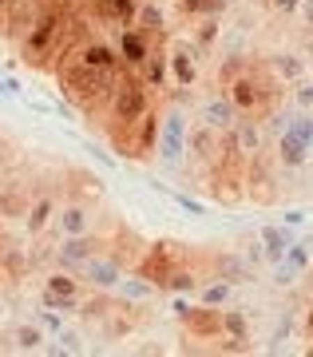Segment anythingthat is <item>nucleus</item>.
Here are the masks:
<instances>
[{
	"instance_id": "obj_27",
	"label": "nucleus",
	"mask_w": 313,
	"mask_h": 357,
	"mask_svg": "<svg viewBox=\"0 0 313 357\" xmlns=\"http://www.w3.org/2000/svg\"><path fill=\"white\" fill-rule=\"evenodd\" d=\"M155 187H159V191H163L167 199L178 206V211H187L190 218H202V215H206V206H202L199 199H190V195H183V191H171V187H163V183H155Z\"/></svg>"
},
{
	"instance_id": "obj_11",
	"label": "nucleus",
	"mask_w": 313,
	"mask_h": 357,
	"mask_svg": "<svg viewBox=\"0 0 313 357\" xmlns=\"http://www.w3.org/2000/svg\"><path fill=\"white\" fill-rule=\"evenodd\" d=\"M238 103L230 100V96H206V100L199 103V123H206V128L214 131H230L234 123H238Z\"/></svg>"
},
{
	"instance_id": "obj_17",
	"label": "nucleus",
	"mask_w": 313,
	"mask_h": 357,
	"mask_svg": "<svg viewBox=\"0 0 313 357\" xmlns=\"http://www.w3.org/2000/svg\"><path fill=\"white\" fill-rule=\"evenodd\" d=\"M79 60H84V64H91V68H103V72L123 68V56H119V48L103 44V40H91V44H84V48H79Z\"/></svg>"
},
{
	"instance_id": "obj_40",
	"label": "nucleus",
	"mask_w": 313,
	"mask_h": 357,
	"mask_svg": "<svg viewBox=\"0 0 313 357\" xmlns=\"http://www.w3.org/2000/svg\"><path fill=\"white\" fill-rule=\"evenodd\" d=\"M4 314H8V306H4V298H0V318H4Z\"/></svg>"
},
{
	"instance_id": "obj_7",
	"label": "nucleus",
	"mask_w": 313,
	"mask_h": 357,
	"mask_svg": "<svg viewBox=\"0 0 313 357\" xmlns=\"http://www.w3.org/2000/svg\"><path fill=\"white\" fill-rule=\"evenodd\" d=\"M155 40L151 32H143L139 24H119V56H123V68H143L151 60V52H155Z\"/></svg>"
},
{
	"instance_id": "obj_18",
	"label": "nucleus",
	"mask_w": 313,
	"mask_h": 357,
	"mask_svg": "<svg viewBox=\"0 0 313 357\" xmlns=\"http://www.w3.org/2000/svg\"><path fill=\"white\" fill-rule=\"evenodd\" d=\"M143 84L155 91H163L167 84H171V56H167L163 48L159 52H151V60L143 64Z\"/></svg>"
},
{
	"instance_id": "obj_3",
	"label": "nucleus",
	"mask_w": 313,
	"mask_h": 357,
	"mask_svg": "<svg viewBox=\"0 0 313 357\" xmlns=\"http://www.w3.org/2000/svg\"><path fill=\"white\" fill-rule=\"evenodd\" d=\"M107 112H112L115 119V131L131 128V123H139L143 115L151 112V100H147V84L139 76H131V72H119V84H115L112 91V103H107Z\"/></svg>"
},
{
	"instance_id": "obj_42",
	"label": "nucleus",
	"mask_w": 313,
	"mask_h": 357,
	"mask_svg": "<svg viewBox=\"0 0 313 357\" xmlns=\"http://www.w3.org/2000/svg\"><path fill=\"white\" fill-rule=\"evenodd\" d=\"M88 4H103V0H88Z\"/></svg>"
},
{
	"instance_id": "obj_23",
	"label": "nucleus",
	"mask_w": 313,
	"mask_h": 357,
	"mask_svg": "<svg viewBox=\"0 0 313 357\" xmlns=\"http://www.w3.org/2000/svg\"><path fill=\"white\" fill-rule=\"evenodd\" d=\"M44 354H56V357H60V354H84V337L63 326V330L52 337V345H44Z\"/></svg>"
},
{
	"instance_id": "obj_26",
	"label": "nucleus",
	"mask_w": 313,
	"mask_h": 357,
	"mask_svg": "<svg viewBox=\"0 0 313 357\" xmlns=\"http://www.w3.org/2000/svg\"><path fill=\"white\" fill-rule=\"evenodd\" d=\"M107 16H115L119 24H135V16H139V0H103L100 4Z\"/></svg>"
},
{
	"instance_id": "obj_30",
	"label": "nucleus",
	"mask_w": 313,
	"mask_h": 357,
	"mask_svg": "<svg viewBox=\"0 0 313 357\" xmlns=\"http://www.w3.org/2000/svg\"><path fill=\"white\" fill-rule=\"evenodd\" d=\"M298 278H301V270H298V266H289L286 258H282V262H274V286H277V290H289V286H298Z\"/></svg>"
},
{
	"instance_id": "obj_34",
	"label": "nucleus",
	"mask_w": 313,
	"mask_h": 357,
	"mask_svg": "<svg viewBox=\"0 0 313 357\" xmlns=\"http://www.w3.org/2000/svg\"><path fill=\"white\" fill-rule=\"evenodd\" d=\"M52 112H56V115H63L68 123H75V107H72L68 100H60V96H52Z\"/></svg>"
},
{
	"instance_id": "obj_32",
	"label": "nucleus",
	"mask_w": 313,
	"mask_h": 357,
	"mask_svg": "<svg viewBox=\"0 0 313 357\" xmlns=\"http://www.w3.org/2000/svg\"><path fill=\"white\" fill-rule=\"evenodd\" d=\"M242 255H246V262H250L254 270H258V266H270V258H266L262 238H254V243H246V246H242Z\"/></svg>"
},
{
	"instance_id": "obj_36",
	"label": "nucleus",
	"mask_w": 313,
	"mask_h": 357,
	"mask_svg": "<svg viewBox=\"0 0 313 357\" xmlns=\"http://www.w3.org/2000/svg\"><path fill=\"white\" fill-rule=\"evenodd\" d=\"M282 222H286V227H305V222H310V215H305V211H286V215H282Z\"/></svg>"
},
{
	"instance_id": "obj_31",
	"label": "nucleus",
	"mask_w": 313,
	"mask_h": 357,
	"mask_svg": "<svg viewBox=\"0 0 313 357\" xmlns=\"http://www.w3.org/2000/svg\"><path fill=\"white\" fill-rule=\"evenodd\" d=\"M63 318L68 314H60V310H52V306H44V310H36V321L48 330V337H56V333L63 330Z\"/></svg>"
},
{
	"instance_id": "obj_16",
	"label": "nucleus",
	"mask_w": 313,
	"mask_h": 357,
	"mask_svg": "<svg viewBox=\"0 0 313 357\" xmlns=\"http://www.w3.org/2000/svg\"><path fill=\"white\" fill-rule=\"evenodd\" d=\"M56 211H60V203H56L52 195H40V199H32V206H28V215H24L28 234H44V230L56 222Z\"/></svg>"
},
{
	"instance_id": "obj_9",
	"label": "nucleus",
	"mask_w": 313,
	"mask_h": 357,
	"mask_svg": "<svg viewBox=\"0 0 313 357\" xmlns=\"http://www.w3.org/2000/svg\"><path fill=\"white\" fill-rule=\"evenodd\" d=\"M167 56H171V84H175V88H194V79H199V60H202L199 44L178 40V44L167 48Z\"/></svg>"
},
{
	"instance_id": "obj_6",
	"label": "nucleus",
	"mask_w": 313,
	"mask_h": 357,
	"mask_svg": "<svg viewBox=\"0 0 313 357\" xmlns=\"http://www.w3.org/2000/svg\"><path fill=\"white\" fill-rule=\"evenodd\" d=\"M226 143H230V147L246 159V167H250V159H258V155L266 151V131H262V123H258V115H238V123L226 131Z\"/></svg>"
},
{
	"instance_id": "obj_24",
	"label": "nucleus",
	"mask_w": 313,
	"mask_h": 357,
	"mask_svg": "<svg viewBox=\"0 0 313 357\" xmlns=\"http://www.w3.org/2000/svg\"><path fill=\"white\" fill-rule=\"evenodd\" d=\"M135 24L143 28V32H151V36H163V13H159V4H155V0H147V4H139Z\"/></svg>"
},
{
	"instance_id": "obj_43",
	"label": "nucleus",
	"mask_w": 313,
	"mask_h": 357,
	"mask_svg": "<svg viewBox=\"0 0 313 357\" xmlns=\"http://www.w3.org/2000/svg\"><path fill=\"white\" fill-rule=\"evenodd\" d=\"M310 274H313V266H310Z\"/></svg>"
},
{
	"instance_id": "obj_2",
	"label": "nucleus",
	"mask_w": 313,
	"mask_h": 357,
	"mask_svg": "<svg viewBox=\"0 0 313 357\" xmlns=\"http://www.w3.org/2000/svg\"><path fill=\"white\" fill-rule=\"evenodd\" d=\"M187 151H190V123L178 107H171V112L163 115V123H159L155 159H159V167H163L167 175H178V171L187 167Z\"/></svg>"
},
{
	"instance_id": "obj_4",
	"label": "nucleus",
	"mask_w": 313,
	"mask_h": 357,
	"mask_svg": "<svg viewBox=\"0 0 313 357\" xmlns=\"http://www.w3.org/2000/svg\"><path fill=\"white\" fill-rule=\"evenodd\" d=\"M175 314H178V321L187 326L190 337H199V342H211V337L222 333V306H206V302L190 306V302H175Z\"/></svg>"
},
{
	"instance_id": "obj_37",
	"label": "nucleus",
	"mask_w": 313,
	"mask_h": 357,
	"mask_svg": "<svg viewBox=\"0 0 313 357\" xmlns=\"http://www.w3.org/2000/svg\"><path fill=\"white\" fill-rule=\"evenodd\" d=\"M298 20L313 32V0H301V4H298Z\"/></svg>"
},
{
	"instance_id": "obj_38",
	"label": "nucleus",
	"mask_w": 313,
	"mask_h": 357,
	"mask_svg": "<svg viewBox=\"0 0 313 357\" xmlns=\"http://www.w3.org/2000/svg\"><path fill=\"white\" fill-rule=\"evenodd\" d=\"M270 4H274L277 13H298V4H301V0H270Z\"/></svg>"
},
{
	"instance_id": "obj_10",
	"label": "nucleus",
	"mask_w": 313,
	"mask_h": 357,
	"mask_svg": "<svg viewBox=\"0 0 313 357\" xmlns=\"http://www.w3.org/2000/svg\"><path fill=\"white\" fill-rule=\"evenodd\" d=\"M100 246H107L100 234H72V238H63L60 250H56V266L60 270H79L91 255H100Z\"/></svg>"
},
{
	"instance_id": "obj_14",
	"label": "nucleus",
	"mask_w": 313,
	"mask_h": 357,
	"mask_svg": "<svg viewBox=\"0 0 313 357\" xmlns=\"http://www.w3.org/2000/svg\"><path fill=\"white\" fill-rule=\"evenodd\" d=\"M266 64H270V72H274V76L282 79L286 88L310 76V64H305V56H301V52H274Z\"/></svg>"
},
{
	"instance_id": "obj_41",
	"label": "nucleus",
	"mask_w": 313,
	"mask_h": 357,
	"mask_svg": "<svg viewBox=\"0 0 313 357\" xmlns=\"http://www.w3.org/2000/svg\"><path fill=\"white\" fill-rule=\"evenodd\" d=\"M8 4H13V0H0V13H4V8H8Z\"/></svg>"
},
{
	"instance_id": "obj_25",
	"label": "nucleus",
	"mask_w": 313,
	"mask_h": 357,
	"mask_svg": "<svg viewBox=\"0 0 313 357\" xmlns=\"http://www.w3.org/2000/svg\"><path fill=\"white\" fill-rule=\"evenodd\" d=\"M199 274H194V270H183V266H175V274H171V278H167V286L163 290H171V294H199Z\"/></svg>"
},
{
	"instance_id": "obj_1",
	"label": "nucleus",
	"mask_w": 313,
	"mask_h": 357,
	"mask_svg": "<svg viewBox=\"0 0 313 357\" xmlns=\"http://www.w3.org/2000/svg\"><path fill=\"white\" fill-rule=\"evenodd\" d=\"M119 72H123V68L103 72V68L84 64V60L56 68L60 88L68 91V100H75L79 107H103V103H112V91H115V84H119Z\"/></svg>"
},
{
	"instance_id": "obj_12",
	"label": "nucleus",
	"mask_w": 313,
	"mask_h": 357,
	"mask_svg": "<svg viewBox=\"0 0 313 357\" xmlns=\"http://www.w3.org/2000/svg\"><path fill=\"white\" fill-rule=\"evenodd\" d=\"M52 227L60 230V238H72V234H91L96 227V211L88 203H63L56 211V222Z\"/></svg>"
},
{
	"instance_id": "obj_29",
	"label": "nucleus",
	"mask_w": 313,
	"mask_h": 357,
	"mask_svg": "<svg viewBox=\"0 0 313 357\" xmlns=\"http://www.w3.org/2000/svg\"><path fill=\"white\" fill-rule=\"evenodd\" d=\"M289 103L298 107V112H313V79H298V84H289Z\"/></svg>"
},
{
	"instance_id": "obj_19",
	"label": "nucleus",
	"mask_w": 313,
	"mask_h": 357,
	"mask_svg": "<svg viewBox=\"0 0 313 357\" xmlns=\"http://www.w3.org/2000/svg\"><path fill=\"white\" fill-rule=\"evenodd\" d=\"M44 342H48V330L40 321H24L13 330V349H20V354H36V349H44Z\"/></svg>"
},
{
	"instance_id": "obj_33",
	"label": "nucleus",
	"mask_w": 313,
	"mask_h": 357,
	"mask_svg": "<svg viewBox=\"0 0 313 357\" xmlns=\"http://www.w3.org/2000/svg\"><path fill=\"white\" fill-rule=\"evenodd\" d=\"M0 96H8V100H24V84L16 76H4L0 72Z\"/></svg>"
},
{
	"instance_id": "obj_35",
	"label": "nucleus",
	"mask_w": 313,
	"mask_h": 357,
	"mask_svg": "<svg viewBox=\"0 0 313 357\" xmlns=\"http://www.w3.org/2000/svg\"><path fill=\"white\" fill-rule=\"evenodd\" d=\"M88 151H91V159H96V163H100L103 171H115V159H112L107 151H103V147H91V143H88Z\"/></svg>"
},
{
	"instance_id": "obj_39",
	"label": "nucleus",
	"mask_w": 313,
	"mask_h": 357,
	"mask_svg": "<svg viewBox=\"0 0 313 357\" xmlns=\"http://www.w3.org/2000/svg\"><path fill=\"white\" fill-rule=\"evenodd\" d=\"M305 330L313 333V310H310V314H305Z\"/></svg>"
},
{
	"instance_id": "obj_21",
	"label": "nucleus",
	"mask_w": 313,
	"mask_h": 357,
	"mask_svg": "<svg viewBox=\"0 0 313 357\" xmlns=\"http://www.w3.org/2000/svg\"><path fill=\"white\" fill-rule=\"evenodd\" d=\"M234 298V286L226 278H202L199 282V302H206V306H226Z\"/></svg>"
},
{
	"instance_id": "obj_5",
	"label": "nucleus",
	"mask_w": 313,
	"mask_h": 357,
	"mask_svg": "<svg viewBox=\"0 0 313 357\" xmlns=\"http://www.w3.org/2000/svg\"><path fill=\"white\" fill-rule=\"evenodd\" d=\"M75 274L88 282V286H91L96 294H112L115 286L123 282L127 270H123V262H119L115 255H91L88 262H84V266L75 270Z\"/></svg>"
},
{
	"instance_id": "obj_15",
	"label": "nucleus",
	"mask_w": 313,
	"mask_h": 357,
	"mask_svg": "<svg viewBox=\"0 0 313 357\" xmlns=\"http://www.w3.org/2000/svg\"><path fill=\"white\" fill-rule=\"evenodd\" d=\"M258 238H262L266 258H270V266H274V262H282V258H286L289 243H293L298 234H293V227H286V222H266V227L258 230Z\"/></svg>"
},
{
	"instance_id": "obj_13",
	"label": "nucleus",
	"mask_w": 313,
	"mask_h": 357,
	"mask_svg": "<svg viewBox=\"0 0 313 357\" xmlns=\"http://www.w3.org/2000/svg\"><path fill=\"white\" fill-rule=\"evenodd\" d=\"M211 278H226L230 286H242V282H254V266L246 262V255L222 250V255L211 258Z\"/></svg>"
},
{
	"instance_id": "obj_8",
	"label": "nucleus",
	"mask_w": 313,
	"mask_h": 357,
	"mask_svg": "<svg viewBox=\"0 0 313 357\" xmlns=\"http://www.w3.org/2000/svg\"><path fill=\"white\" fill-rule=\"evenodd\" d=\"M171 246H175V243H151L147 255L139 258V266H135V274H143L147 282H155L159 290L167 286V278H171V274H175V266H178Z\"/></svg>"
},
{
	"instance_id": "obj_22",
	"label": "nucleus",
	"mask_w": 313,
	"mask_h": 357,
	"mask_svg": "<svg viewBox=\"0 0 313 357\" xmlns=\"http://www.w3.org/2000/svg\"><path fill=\"white\" fill-rule=\"evenodd\" d=\"M222 333L226 337H234V342H250V321H246V314L222 306Z\"/></svg>"
},
{
	"instance_id": "obj_28",
	"label": "nucleus",
	"mask_w": 313,
	"mask_h": 357,
	"mask_svg": "<svg viewBox=\"0 0 313 357\" xmlns=\"http://www.w3.org/2000/svg\"><path fill=\"white\" fill-rule=\"evenodd\" d=\"M183 16H222V0H178Z\"/></svg>"
},
{
	"instance_id": "obj_20",
	"label": "nucleus",
	"mask_w": 313,
	"mask_h": 357,
	"mask_svg": "<svg viewBox=\"0 0 313 357\" xmlns=\"http://www.w3.org/2000/svg\"><path fill=\"white\" fill-rule=\"evenodd\" d=\"M155 290H159V286H155V282H147L143 274H131V278L123 274V282L115 286L119 302H147V298H155Z\"/></svg>"
}]
</instances>
